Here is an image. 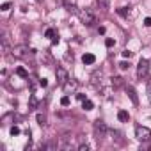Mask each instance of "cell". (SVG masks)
I'll list each match as a JSON object with an SVG mask.
<instances>
[{
  "instance_id": "1",
  "label": "cell",
  "mask_w": 151,
  "mask_h": 151,
  "mask_svg": "<svg viewBox=\"0 0 151 151\" xmlns=\"http://www.w3.org/2000/svg\"><path fill=\"white\" fill-rule=\"evenodd\" d=\"M78 16H80V20H82V23L87 25V27H93V25L96 23V14H94L91 9H82V11L78 13Z\"/></svg>"
},
{
  "instance_id": "2",
  "label": "cell",
  "mask_w": 151,
  "mask_h": 151,
  "mask_svg": "<svg viewBox=\"0 0 151 151\" xmlns=\"http://www.w3.org/2000/svg\"><path fill=\"white\" fill-rule=\"evenodd\" d=\"M147 75H149V60L147 59H140L139 66H137V78L144 80V78H147Z\"/></svg>"
},
{
  "instance_id": "3",
  "label": "cell",
  "mask_w": 151,
  "mask_h": 151,
  "mask_svg": "<svg viewBox=\"0 0 151 151\" xmlns=\"http://www.w3.org/2000/svg\"><path fill=\"white\" fill-rule=\"evenodd\" d=\"M29 46L27 45H16V46H13L11 48V55L13 57H16V59H25V57H29Z\"/></svg>"
},
{
  "instance_id": "4",
  "label": "cell",
  "mask_w": 151,
  "mask_h": 151,
  "mask_svg": "<svg viewBox=\"0 0 151 151\" xmlns=\"http://www.w3.org/2000/svg\"><path fill=\"white\" fill-rule=\"evenodd\" d=\"M107 132H109V128H107V124L103 123V121H94V137L98 139V140H101V139H105L107 137Z\"/></svg>"
},
{
  "instance_id": "5",
  "label": "cell",
  "mask_w": 151,
  "mask_h": 151,
  "mask_svg": "<svg viewBox=\"0 0 151 151\" xmlns=\"http://www.w3.org/2000/svg\"><path fill=\"white\" fill-rule=\"evenodd\" d=\"M135 137H137V140H140V142H147V140L151 139V130L139 124V126H135Z\"/></svg>"
},
{
  "instance_id": "6",
  "label": "cell",
  "mask_w": 151,
  "mask_h": 151,
  "mask_svg": "<svg viewBox=\"0 0 151 151\" xmlns=\"http://www.w3.org/2000/svg\"><path fill=\"white\" fill-rule=\"evenodd\" d=\"M55 77H57V82H59V86H64L68 80H69V75H68V71L64 69V68H57L55 69Z\"/></svg>"
},
{
  "instance_id": "7",
  "label": "cell",
  "mask_w": 151,
  "mask_h": 151,
  "mask_svg": "<svg viewBox=\"0 0 151 151\" xmlns=\"http://www.w3.org/2000/svg\"><path fill=\"white\" fill-rule=\"evenodd\" d=\"M101 78H103V73H101V71H94V73L91 75V84L96 86V87H100V86H101Z\"/></svg>"
},
{
  "instance_id": "8",
  "label": "cell",
  "mask_w": 151,
  "mask_h": 151,
  "mask_svg": "<svg viewBox=\"0 0 151 151\" xmlns=\"http://www.w3.org/2000/svg\"><path fill=\"white\" fill-rule=\"evenodd\" d=\"M77 86H78L77 82L69 78V80H68V82H66L62 87H64V93H66V94H69V93H75V91H77Z\"/></svg>"
},
{
  "instance_id": "9",
  "label": "cell",
  "mask_w": 151,
  "mask_h": 151,
  "mask_svg": "<svg viewBox=\"0 0 151 151\" xmlns=\"http://www.w3.org/2000/svg\"><path fill=\"white\" fill-rule=\"evenodd\" d=\"M126 94L130 96V100L133 101V105H139V98H137V93L132 86H126Z\"/></svg>"
},
{
  "instance_id": "10",
  "label": "cell",
  "mask_w": 151,
  "mask_h": 151,
  "mask_svg": "<svg viewBox=\"0 0 151 151\" xmlns=\"http://www.w3.org/2000/svg\"><path fill=\"white\" fill-rule=\"evenodd\" d=\"M82 62L87 64V66H89V64H94V62H96V55H94V53H84V55H82Z\"/></svg>"
},
{
  "instance_id": "11",
  "label": "cell",
  "mask_w": 151,
  "mask_h": 151,
  "mask_svg": "<svg viewBox=\"0 0 151 151\" xmlns=\"http://www.w3.org/2000/svg\"><path fill=\"white\" fill-rule=\"evenodd\" d=\"M64 7H66V11H69V13H73V14H78L80 11L77 9V6H75L73 2H69V0H64Z\"/></svg>"
},
{
  "instance_id": "12",
  "label": "cell",
  "mask_w": 151,
  "mask_h": 151,
  "mask_svg": "<svg viewBox=\"0 0 151 151\" xmlns=\"http://www.w3.org/2000/svg\"><path fill=\"white\" fill-rule=\"evenodd\" d=\"M110 82H112V87H116V89H119V87L124 86V78H121V77H112Z\"/></svg>"
},
{
  "instance_id": "13",
  "label": "cell",
  "mask_w": 151,
  "mask_h": 151,
  "mask_svg": "<svg viewBox=\"0 0 151 151\" xmlns=\"http://www.w3.org/2000/svg\"><path fill=\"white\" fill-rule=\"evenodd\" d=\"M13 121H14V114L9 112V114H6V116L2 117V121H0V123H2V126H7V124H11Z\"/></svg>"
},
{
  "instance_id": "14",
  "label": "cell",
  "mask_w": 151,
  "mask_h": 151,
  "mask_svg": "<svg viewBox=\"0 0 151 151\" xmlns=\"http://www.w3.org/2000/svg\"><path fill=\"white\" fill-rule=\"evenodd\" d=\"M117 119H119L121 123H128V121H130V114H128L126 110H119V112H117Z\"/></svg>"
},
{
  "instance_id": "15",
  "label": "cell",
  "mask_w": 151,
  "mask_h": 151,
  "mask_svg": "<svg viewBox=\"0 0 151 151\" xmlns=\"http://www.w3.org/2000/svg\"><path fill=\"white\" fill-rule=\"evenodd\" d=\"M41 149L43 151H52V149H57V142H53V140H50V142H45V144H41Z\"/></svg>"
},
{
  "instance_id": "16",
  "label": "cell",
  "mask_w": 151,
  "mask_h": 151,
  "mask_svg": "<svg viewBox=\"0 0 151 151\" xmlns=\"http://www.w3.org/2000/svg\"><path fill=\"white\" fill-rule=\"evenodd\" d=\"M96 6H98L103 13H107V11H109V0H96Z\"/></svg>"
},
{
  "instance_id": "17",
  "label": "cell",
  "mask_w": 151,
  "mask_h": 151,
  "mask_svg": "<svg viewBox=\"0 0 151 151\" xmlns=\"http://www.w3.org/2000/svg\"><path fill=\"white\" fill-rule=\"evenodd\" d=\"M82 109H84V110H93V109H94V103H93L91 100L86 98V100L82 101Z\"/></svg>"
},
{
  "instance_id": "18",
  "label": "cell",
  "mask_w": 151,
  "mask_h": 151,
  "mask_svg": "<svg viewBox=\"0 0 151 151\" xmlns=\"http://www.w3.org/2000/svg\"><path fill=\"white\" fill-rule=\"evenodd\" d=\"M16 75H18V77H22V78H29V73H27L25 68H18L16 69Z\"/></svg>"
},
{
  "instance_id": "19",
  "label": "cell",
  "mask_w": 151,
  "mask_h": 151,
  "mask_svg": "<svg viewBox=\"0 0 151 151\" xmlns=\"http://www.w3.org/2000/svg\"><path fill=\"white\" fill-rule=\"evenodd\" d=\"M36 119H37V123H39V124H46V116H45V114H37V116H36Z\"/></svg>"
},
{
  "instance_id": "20",
  "label": "cell",
  "mask_w": 151,
  "mask_h": 151,
  "mask_svg": "<svg viewBox=\"0 0 151 151\" xmlns=\"http://www.w3.org/2000/svg\"><path fill=\"white\" fill-rule=\"evenodd\" d=\"M117 14L126 18V16H128V9H126V7H119V9H117Z\"/></svg>"
},
{
  "instance_id": "21",
  "label": "cell",
  "mask_w": 151,
  "mask_h": 151,
  "mask_svg": "<svg viewBox=\"0 0 151 151\" xmlns=\"http://www.w3.org/2000/svg\"><path fill=\"white\" fill-rule=\"evenodd\" d=\"M114 45H116V41H114L112 37H107V39H105V46H107V48H112Z\"/></svg>"
},
{
  "instance_id": "22",
  "label": "cell",
  "mask_w": 151,
  "mask_h": 151,
  "mask_svg": "<svg viewBox=\"0 0 151 151\" xmlns=\"http://www.w3.org/2000/svg\"><path fill=\"white\" fill-rule=\"evenodd\" d=\"M9 132H11V135H13V137H14V135H20V133H22V130H20L18 126H11V130H9Z\"/></svg>"
},
{
  "instance_id": "23",
  "label": "cell",
  "mask_w": 151,
  "mask_h": 151,
  "mask_svg": "<svg viewBox=\"0 0 151 151\" xmlns=\"http://www.w3.org/2000/svg\"><path fill=\"white\" fill-rule=\"evenodd\" d=\"M45 36H46V37H52V39H53V37H55L57 34H55V30H53V29H48V30L45 32Z\"/></svg>"
},
{
  "instance_id": "24",
  "label": "cell",
  "mask_w": 151,
  "mask_h": 151,
  "mask_svg": "<svg viewBox=\"0 0 151 151\" xmlns=\"http://www.w3.org/2000/svg\"><path fill=\"white\" fill-rule=\"evenodd\" d=\"M60 105H62V107H68V105H69V96H62V98H60Z\"/></svg>"
},
{
  "instance_id": "25",
  "label": "cell",
  "mask_w": 151,
  "mask_h": 151,
  "mask_svg": "<svg viewBox=\"0 0 151 151\" xmlns=\"http://www.w3.org/2000/svg\"><path fill=\"white\" fill-rule=\"evenodd\" d=\"M119 68H121L123 71H126V69L130 68V62H119Z\"/></svg>"
},
{
  "instance_id": "26",
  "label": "cell",
  "mask_w": 151,
  "mask_h": 151,
  "mask_svg": "<svg viewBox=\"0 0 151 151\" xmlns=\"http://www.w3.org/2000/svg\"><path fill=\"white\" fill-rule=\"evenodd\" d=\"M36 105H37V100H36V96H30V109H36Z\"/></svg>"
},
{
  "instance_id": "27",
  "label": "cell",
  "mask_w": 151,
  "mask_h": 151,
  "mask_svg": "<svg viewBox=\"0 0 151 151\" xmlns=\"http://www.w3.org/2000/svg\"><path fill=\"white\" fill-rule=\"evenodd\" d=\"M133 55V52H130V50H123V57H126V59H130Z\"/></svg>"
},
{
  "instance_id": "28",
  "label": "cell",
  "mask_w": 151,
  "mask_h": 151,
  "mask_svg": "<svg viewBox=\"0 0 151 151\" xmlns=\"http://www.w3.org/2000/svg\"><path fill=\"white\" fill-rule=\"evenodd\" d=\"M39 86H41V87H46V86H48V80H46V78H39Z\"/></svg>"
},
{
  "instance_id": "29",
  "label": "cell",
  "mask_w": 151,
  "mask_h": 151,
  "mask_svg": "<svg viewBox=\"0 0 151 151\" xmlns=\"http://www.w3.org/2000/svg\"><path fill=\"white\" fill-rule=\"evenodd\" d=\"M9 7H11V4L6 2V4H2V7H0V9H2V11H9Z\"/></svg>"
},
{
  "instance_id": "30",
  "label": "cell",
  "mask_w": 151,
  "mask_h": 151,
  "mask_svg": "<svg viewBox=\"0 0 151 151\" xmlns=\"http://www.w3.org/2000/svg\"><path fill=\"white\" fill-rule=\"evenodd\" d=\"M87 149H89L87 144H80V146H78V151H87Z\"/></svg>"
},
{
  "instance_id": "31",
  "label": "cell",
  "mask_w": 151,
  "mask_h": 151,
  "mask_svg": "<svg viewBox=\"0 0 151 151\" xmlns=\"http://www.w3.org/2000/svg\"><path fill=\"white\" fill-rule=\"evenodd\" d=\"M144 25H146V27H151V16L144 18Z\"/></svg>"
},
{
  "instance_id": "32",
  "label": "cell",
  "mask_w": 151,
  "mask_h": 151,
  "mask_svg": "<svg viewBox=\"0 0 151 151\" xmlns=\"http://www.w3.org/2000/svg\"><path fill=\"white\" fill-rule=\"evenodd\" d=\"M147 98H149V103H151V84L147 86Z\"/></svg>"
},
{
  "instance_id": "33",
  "label": "cell",
  "mask_w": 151,
  "mask_h": 151,
  "mask_svg": "<svg viewBox=\"0 0 151 151\" xmlns=\"http://www.w3.org/2000/svg\"><path fill=\"white\" fill-rule=\"evenodd\" d=\"M77 98H78L80 101H84V100H86V94H77Z\"/></svg>"
},
{
  "instance_id": "34",
  "label": "cell",
  "mask_w": 151,
  "mask_h": 151,
  "mask_svg": "<svg viewBox=\"0 0 151 151\" xmlns=\"http://www.w3.org/2000/svg\"><path fill=\"white\" fill-rule=\"evenodd\" d=\"M36 2H43V0H36Z\"/></svg>"
}]
</instances>
